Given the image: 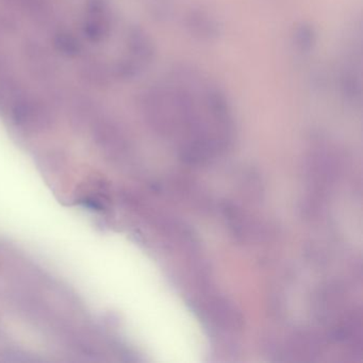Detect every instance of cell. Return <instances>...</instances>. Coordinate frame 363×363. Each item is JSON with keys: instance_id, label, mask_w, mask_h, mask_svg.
Masks as SVG:
<instances>
[{"instance_id": "2", "label": "cell", "mask_w": 363, "mask_h": 363, "mask_svg": "<svg viewBox=\"0 0 363 363\" xmlns=\"http://www.w3.org/2000/svg\"><path fill=\"white\" fill-rule=\"evenodd\" d=\"M12 116L16 124L27 129H35L48 125L52 113L48 106L35 97L23 95L11 108Z\"/></svg>"}, {"instance_id": "8", "label": "cell", "mask_w": 363, "mask_h": 363, "mask_svg": "<svg viewBox=\"0 0 363 363\" xmlns=\"http://www.w3.org/2000/svg\"><path fill=\"white\" fill-rule=\"evenodd\" d=\"M16 23L13 18L0 12V33H10L16 29Z\"/></svg>"}, {"instance_id": "5", "label": "cell", "mask_w": 363, "mask_h": 363, "mask_svg": "<svg viewBox=\"0 0 363 363\" xmlns=\"http://www.w3.org/2000/svg\"><path fill=\"white\" fill-rule=\"evenodd\" d=\"M80 74L82 77L92 86H106L111 82V72L109 67L99 61L86 63L82 67Z\"/></svg>"}, {"instance_id": "4", "label": "cell", "mask_w": 363, "mask_h": 363, "mask_svg": "<svg viewBox=\"0 0 363 363\" xmlns=\"http://www.w3.org/2000/svg\"><path fill=\"white\" fill-rule=\"evenodd\" d=\"M82 29L90 41H104L111 31V18L109 16V11L105 13L88 14Z\"/></svg>"}, {"instance_id": "7", "label": "cell", "mask_w": 363, "mask_h": 363, "mask_svg": "<svg viewBox=\"0 0 363 363\" xmlns=\"http://www.w3.org/2000/svg\"><path fill=\"white\" fill-rule=\"evenodd\" d=\"M54 42L57 50L67 56H77L82 52V44L79 40L67 31L57 33Z\"/></svg>"}, {"instance_id": "1", "label": "cell", "mask_w": 363, "mask_h": 363, "mask_svg": "<svg viewBox=\"0 0 363 363\" xmlns=\"http://www.w3.org/2000/svg\"><path fill=\"white\" fill-rule=\"evenodd\" d=\"M141 105L148 122L161 135H186L182 155L190 162L208 160L230 143L233 123L226 97L191 72L146 91Z\"/></svg>"}, {"instance_id": "3", "label": "cell", "mask_w": 363, "mask_h": 363, "mask_svg": "<svg viewBox=\"0 0 363 363\" xmlns=\"http://www.w3.org/2000/svg\"><path fill=\"white\" fill-rule=\"evenodd\" d=\"M25 55L29 69L38 78H50L56 71L54 60L45 48L37 42H28L25 45Z\"/></svg>"}, {"instance_id": "6", "label": "cell", "mask_w": 363, "mask_h": 363, "mask_svg": "<svg viewBox=\"0 0 363 363\" xmlns=\"http://www.w3.org/2000/svg\"><path fill=\"white\" fill-rule=\"evenodd\" d=\"M24 95L18 82L7 76H0V110L13 107Z\"/></svg>"}, {"instance_id": "9", "label": "cell", "mask_w": 363, "mask_h": 363, "mask_svg": "<svg viewBox=\"0 0 363 363\" xmlns=\"http://www.w3.org/2000/svg\"><path fill=\"white\" fill-rule=\"evenodd\" d=\"M8 65L7 61L0 56V76L5 75L7 73Z\"/></svg>"}]
</instances>
